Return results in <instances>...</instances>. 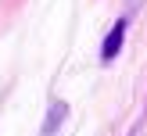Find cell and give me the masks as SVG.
Segmentation results:
<instances>
[{"mask_svg":"<svg viewBox=\"0 0 147 136\" xmlns=\"http://www.w3.org/2000/svg\"><path fill=\"white\" fill-rule=\"evenodd\" d=\"M122 40H126V21H115V29H111V32H108L104 47H100V57H104V61H115V54H119Z\"/></svg>","mask_w":147,"mask_h":136,"instance_id":"1","label":"cell"}]
</instances>
